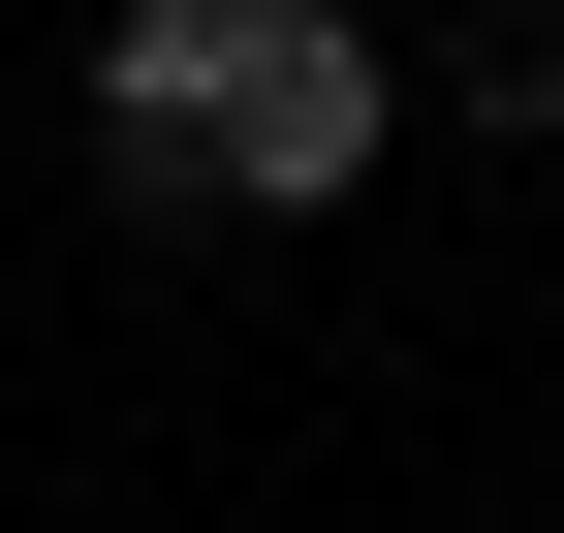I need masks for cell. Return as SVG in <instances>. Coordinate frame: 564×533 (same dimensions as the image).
<instances>
[{"mask_svg": "<svg viewBox=\"0 0 564 533\" xmlns=\"http://www.w3.org/2000/svg\"><path fill=\"white\" fill-rule=\"evenodd\" d=\"M95 188L126 251H220V0H95Z\"/></svg>", "mask_w": 564, "mask_h": 533, "instance_id": "7a4b0ae2", "label": "cell"}, {"mask_svg": "<svg viewBox=\"0 0 564 533\" xmlns=\"http://www.w3.org/2000/svg\"><path fill=\"white\" fill-rule=\"evenodd\" d=\"M377 126H408L377 0H220V220H345V188H377Z\"/></svg>", "mask_w": 564, "mask_h": 533, "instance_id": "6da1fadb", "label": "cell"}, {"mask_svg": "<svg viewBox=\"0 0 564 533\" xmlns=\"http://www.w3.org/2000/svg\"><path fill=\"white\" fill-rule=\"evenodd\" d=\"M440 126H564V0H440Z\"/></svg>", "mask_w": 564, "mask_h": 533, "instance_id": "3957f363", "label": "cell"}]
</instances>
